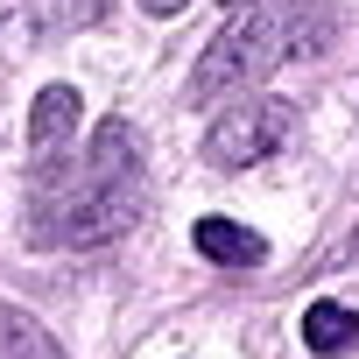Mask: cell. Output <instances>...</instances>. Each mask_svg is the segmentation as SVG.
I'll use <instances>...</instances> for the list:
<instances>
[{
    "label": "cell",
    "mask_w": 359,
    "mask_h": 359,
    "mask_svg": "<svg viewBox=\"0 0 359 359\" xmlns=\"http://www.w3.org/2000/svg\"><path fill=\"white\" fill-rule=\"evenodd\" d=\"M29 184H50V198L29 191V247H106L148 205L141 134L127 120H99L78 169H64V155H50V162H29Z\"/></svg>",
    "instance_id": "cell-1"
},
{
    "label": "cell",
    "mask_w": 359,
    "mask_h": 359,
    "mask_svg": "<svg viewBox=\"0 0 359 359\" xmlns=\"http://www.w3.org/2000/svg\"><path fill=\"white\" fill-rule=\"evenodd\" d=\"M317 43H324L317 0H240V15L205 43V57L191 71V99L198 106L233 99V92L275 78L289 57H310Z\"/></svg>",
    "instance_id": "cell-2"
},
{
    "label": "cell",
    "mask_w": 359,
    "mask_h": 359,
    "mask_svg": "<svg viewBox=\"0 0 359 359\" xmlns=\"http://www.w3.org/2000/svg\"><path fill=\"white\" fill-rule=\"evenodd\" d=\"M282 141H289V106L247 99V106H226V113L212 120L205 162H212V169H254V162H268Z\"/></svg>",
    "instance_id": "cell-3"
},
{
    "label": "cell",
    "mask_w": 359,
    "mask_h": 359,
    "mask_svg": "<svg viewBox=\"0 0 359 359\" xmlns=\"http://www.w3.org/2000/svg\"><path fill=\"white\" fill-rule=\"evenodd\" d=\"M71 134H78V92L71 85H43L36 106H29V155L50 162V155L71 148Z\"/></svg>",
    "instance_id": "cell-4"
},
{
    "label": "cell",
    "mask_w": 359,
    "mask_h": 359,
    "mask_svg": "<svg viewBox=\"0 0 359 359\" xmlns=\"http://www.w3.org/2000/svg\"><path fill=\"white\" fill-rule=\"evenodd\" d=\"M191 247L205 261H219V268H261V254H268V240L247 233V226H233V219H198L191 226Z\"/></svg>",
    "instance_id": "cell-5"
},
{
    "label": "cell",
    "mask_w": 359,
    "mask_h": 359,
    "mask_svg": "<svg viewBox=\"0 0 359 359\" xmlns=\"http://www.w3.org/2000/svg\"><path fill=\"white\" fill-rule=\"evenodd\" d=\"M0 359H64V345L50 338L43 317L15 310V303H0Z\"/></svg>",
    "instance_id": "cell-6"
},
{
    "label": "cell",
    "mask_w": 359,
    "mask_h": 359,
    "mask_svg": "<svg viewBox=\"0 0 359 359\" xmlns=\"http://www.w3.org/2000/svg\"><path fill=\"white\" fill-rule=\"evenodd\" d=\"M303 345L324 352V359L352 352V345H359V310H345V303H310V317H303Z\"/></svg>",
    "instance_id": "cell-7"
},
{
    "label": "cell",
    "mask_w": 359,
    "mask_h": 359,
    "mask_svg": "<svg viewBox=\"0 0 359 359\" xmlns=\"http://www.w3.org/2000/svg\"><path fill=\"white\" fill-rule=\"evenodd\" d=\"M29 15L50 29V36H71V29H92L113 15V0H29Z\"/></svg>",
    "instance_id": "cell-8"
},
{
    "label": "cell",
    "mask_w": 359,
    "mask_h": 359,
    "mask_svg": "<svg viewBox=\"0 0 359 359\" xmlns=\"http://www.w3.org/2000/svg\"><path fill=\"white\" fill-rule=\"evenodd\" d=\"M141 8H148L155 22H169V15H184V8H191V0H141Z\"/></svg>",
    "instance_id": "cell-9"
},
{
    "label": "cell",
    "mask_w": 359,
    "mask_h": 359,
    "mask_svg": "<svg viewBox=\"0 0 359 359\" xmlns=\"http://www.w3.org/2000/svg\"><path fill=\"white\" fill-rule=\"evenodd\" d=\"M233 8H240V0H233Z\"/></svg>",
    "instance_id": "cell-10"
}]
</instances>
